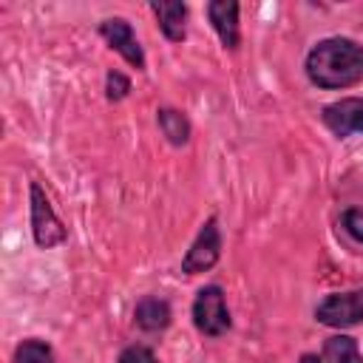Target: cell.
Segmentation results:
<instances>
[{
  "instance_id": "obj_1",
  "label": "cell",
  "mask_w": 363,
  "mask_h": 363,
  "mask_svg": "<svg viewBox=\"0 0 363 363\" xmlns=\"http://www.w3.org/2000/svg\"><path fill=\"white\" fill-rule=\"evenodd\" d=\"M306 77L326 91L363 82V45L349 37L320 40L306 54Z\"/></svg>"
},
{
  "instance_id": "obj_2",
  "label": "cell",
  "mask_w": 363,
  "mask_h": 363,
  "mask_svg": "<svg viewBox=\"0 0 363 363\" xmlns=\"http://www.w3.org/2000/svg\"><path fill=\"white\" fill-rule=\"evenodd\" d=\"M193 323L207 337H218L230 329V312H227L221 286L210 284V286L199 289V295L193 301Z\"/></svg>"
},
{
  "instance_id": "obj_3",
  "label": "cell",
  "mask_w": 363,
  "mask_h": 363,
  "mask_svg": "<svg viewBox=\"0 0 363 363\" xmlns=\"http://www.w3.org/2000/svg\"><path fill=\"white\" fill-rule=\"evenodd\" d=\"M31 233H34L37 247H43V250H51L65 241V227L57 218L45 190L37 182H31Z\"/></svg>"
},
{
  "instance_id": "obj_4",
  "label": "cell",
  "mask_w": 363,
  "mask_h": 363,
  "mask_svg": "<svg viewBox=\"0 0 363 363\" xmlns=\"http://www.w3.org/2000/svg\"><path fill=\"white\" fill-rule=\"evenodd\" d=\"M221 255V233H218V221L207 218L196 235V241L190 244V250L182 258V272L184 275H199L207 272Z\"/></svg>"
},
{
  "instance_id": "obj_5",
  "label": "cell",
  "mask_w": 363,
  "mask_h": 363,
  "mask_svg": "<svg viewBox=\"0 0 363 363\" xmlns=\"http://www.w3.org/2000/svg\"><path fill=\"white\" fill-rule=\"evenodd\" d=\"M315 318H318L323 326H335V329L360 323V320H363V289L326 295V298L318 303Z\"/></svg>"
},
{
  "instance_id": "obj_6",
  "label": "cell",
  "mask_w": 363,
  "mask_h": 363,
  "mask_svg": "<svg viewBox=\"0 0 363 363\" xmlns=\"http://www.w3.org/2000/svg\"><path fill=\"white\" fill-rule=\"evenodd\" d=\"M99 34L108 40V45L116 51V54H122L133 68H145V51H142V45H139V40H136V34H133V28H130V23L128 20H122V17H108V20H102V26H99Z\"/></svg>"
},
{
  "instance_id": "obj_7",
  "label": "cell",
  "mask_w": 363,
  "mask_h": 363,
  "mask_svg": "<svg viewBox=\"0 0 363 363\" xmlns=\"http://www.w3.org/2000/svg\"><path fill=\"white\" fill-rule=\"evenodd\" d=\"M323 125L335 136L363 133V96H346L323 108Z\"/></svg>"
},
{
  "instance_id": "obj_8",
  "label": "cell",
  "mask_w": 363,
  "mask_h": 363,
  "mask_svg": "<svg viewBox=\"0 0 363 363\" xmlns=\"http://www.w3.org/2000/svg\"><path fill=\"white\" fill-rule=\"evenodd\" d=\"M207 17L221 40L224 48L235 51L241 43V31H238V3L235 0H213L207 6Z\"/></svg>"
},
{
  "instance_id": "obj_9",
  "label": "cell",
  "mask_w": 363,
  "mask_h": 363,
  "mask_svg": "<svg viewBox=\"0 0 363 363\" xmlns=\"http://www.w3.org/2000/svg\"><path fill=\"white\" fill-rule=\"evenodd\" d=\"M156 20H159V28L167 40L173 43H182L184 34H187V6L184 3H153L150 6Z\"/></svg>"
},
{
  "instance_id": "obj_10",
  "label": "cell",
  "mask_w": 363,
  "mask_h": 363,
  "mask_svg": "<svg viewBox=\"0 0 363 363\" xmlns=\"http://www.w3.org/2000/svg\"><path fill=\"white\" fill-rule=\"evenodd\" d=\"M133 320L145 332H159L170 323V306H167V301H162L156 295H145L133 309Z\"/></svg>"
},
{
  "instance_id": "obj_11",
  "label": "cell",
  "mask_w": 363,
  "mask_h": 363,
  "mask_svg": "<svg viewBox=\"0 0 363 363\" xmlns=\"http://www.w3.org/2000/svg\"><path fill=\"white\" fill-rule=\"evenodd\" d=\"M156 122H159V128H162V133L167 136L170 145H184L190 139V122H187V116L182 111H176V108H159Z\"/></svg>"
},
{
  "instance_id": "obj_12",
  "label": "cell",
  "mask_w": 363,
  "mask_h": 363,
  "mask_svg": "<svg viewBox=\"0 0 363 363\" xmlns=\"http://www.w3.org/2000/svg\"><path fill=\"white\" fill-rule=\"evenodd\" d=\"M323 363H363L357 340L349 335H335L323 343Z\"/></svg>"
},
{
  "instance_id": "obj_13",
  "label": "cell",
  "mask_w": 363,
  "mask_h": 363,
  "mask_svg": "<svg viewBox=\"0 0 363 363\" xmlns=\"http://www.w3.org/2000/svg\"><path fill=\"white\" fill-rule=\"evenodd\" d=\"M11 363H54V352H51V346L45 340L28 337L14 349Z\"/></svg>"
},
{
  "instance_id": "obj_14",
  "label": "cell",
  "mask_w": 363,
  "mask_h": 363,
  "mask_svg": "<svg viewBox=\"0 0 363 363\" xmlns=\"http://www.w3.org/2000/svg\"><path fill=\"white\" fill-rule=\"evenodd\" d=\"M128 91H130V79L122 71H108V77H105V96L111 102H119V99L128 96Z\"/></svg>"
},
{
  "instance_id": "obj_15",
  "label": "cell",
  "mask_w": 363,
  "mask_h": 363,
  "mask_svg": "<svg viewBox=\"0 0 363 363\" xmlns=\"http://www.w3.org/2000/svg\"><path fill=\"white\" fill-rule=\"evenodd\" d=\"M343 230L363 244V207H352L343 213Z\"/></svg>"
},
{
  "instance_id": "obj_16",
  "label": "cell",
  "mask_w": 363,
  "mask_h": 363,
  "mask_svg": "<svg viewBox=\"0 0 363 363\" xmlns=\"http://www.w3.org/2000/svg\"><path fill=\"white\" fill-rule=\"evenodd\" d=\"M116 363H156V354L147 346H128Z\"/></svg>"
},
{
  "instance_id": "obj_17",
  "label": "cell",
  "mask_w": 363,
  "mask_h": 363,
  "mask_svg": "<svg viewBox=\"0 0 363 363\" xmlns=\"http://www.w3.org/2000/svg\"><path fill=\"white\" fill-rule=\"evenodd\" d=\"M301 363H323V357H318V354H303Z\"/></svg>"
}]
</instances>
